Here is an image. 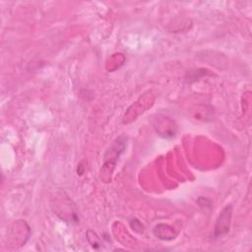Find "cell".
I'll use <instances>...</instances> for the list:
<instances>
[{
  "mask_svg": "<svg viewBox=\"0 0 252 252\" xmlns=\"http://www.w3.org/2000/svg\"><path fill=\"white\" fill-rule=\"evenodd\" d=\"M127 145V138L124 135H121L119 137H117L111 144V146L109 147V149L106 151L105 155H104V162L102 165V168L100 170V178L101 180H106V182H109L110 180V175H111V171H110V167L112 168V170L114 169L116 162L120 157V155L124 152L125 148Z\"/></svg>",
  "mask_w": 252,
  "mask_h": 252,
  "instance_id": "cell-1",
  "label": "cell"
},
{
  "mask_svg": "<svg viewBox=\"0 0 252 252\" xmlns=\"http://www.w3.org/2000/svg\"><path fill=\"white\" fill-rule=\"evenodd\" d=\"M231 215H232V207L231 205H226L219 215L216 225H215V230H214V237L218 238L220 236H222L226 234L229 231L230 227V221H231Z\"/></svg>",
  "mask_w": 252,
  "mask_h": 252,
  "instance_id": "cell-2",
  "label": "cell"
},
{
  "mask_svg": "<svg viewBox=\"0 0 252 252\" xmlns=\"http://www.w3.org/2000/svg\"><path fill=\"white\" fill-rule=\"evenodd\" d=\"M154 234L161 240H172L177 236V232L171 226L163 223L155 226Z\"/></svg>",
  "mask_w": 252,
  "mask_h": 252,
  "instance_id": "cell-3",
  "label": "cell"
},
{
  "mask_svg": "<svg viewBox=\"0 0 252 252\" xmlns=\"http://www.w3.org/2000/svg\"><path fill=\"white\" fill-rule=\"evenodd\" d=\"M130 225L131 227L135 230V231H138V232H142L143 231V224L137 220V219H133L130 220Z\"/></svg>",
  "mask_w": 252,
  "mask_h": 252,
  "instance_id": "cell-4",
  "label": "cell"
}]
</instances>
